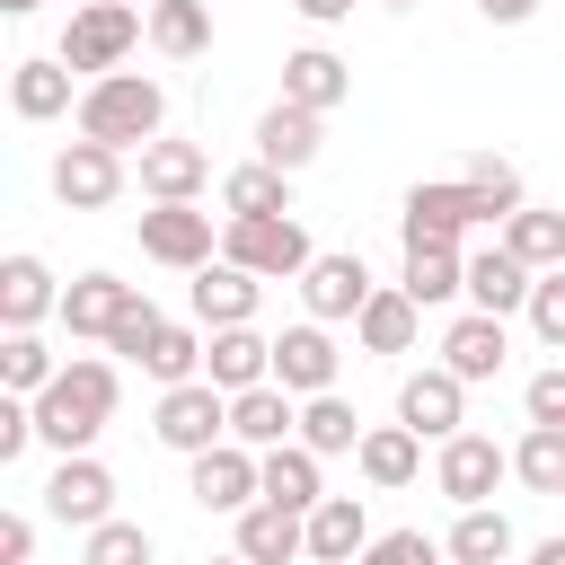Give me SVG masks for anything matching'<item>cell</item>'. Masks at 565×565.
Listing matches in <instances>:
<instances>
[{"instance_id": "cell-1", "label": "cell", "mask_w": 565, "mask_h": 565, "mask_svg": "<svg viewBox=\"0 0 565 565\" xmlns=\"http://www.w3.org/2000/svg\"><path fill=\"white\" fill-rule=\"evenodd\" d=\"M115 397H124V380H115V362L106 353H71L62 362V380L35 397V441H53L62 459H79L97 433H106V415H115Z\"/></svg>"}, {"instance_id": "cell-2", "label": "cell", "mask_w": 565, "mask_h": 565, "mask_svg": "<svg viewBox=\"0 0 565 565\" xmlns=\"http://www.w3.org/2000/svg\"><path fill=\"white\" fill-rule=\"evenodd\" d=\"M168 124V88L141 79V71H115V79H88L79 88V141H106V150H150Z\"/></svg>"}, {"instance_id": "cell-3", "label": "cell", "mask_w": 565, "mask_h": 565, "mask_svg": "<svg viewBox=\"0 0 565 565\" xmlns=\"http://www.w3.org/2000/svg\"><path fill=\"white\" fill-rule=\"evenodd\" d=\"M141 35H150V9L88 0V9H71V26H62V62H71V71H97V79H115V62H124Z\"/></svg>"}, {"instance_id": "cell-4", "label": "cell", "mask_w": 565, "mask_h": 565, "mask_svg": "<svg viewBox=\"0 0 565 565\" xmlns=\"http://www.w3.org/2000/svg\"><path fill=\"white\" fill-rule=\"evenodd\" d=\"M221 256L230 265H247L256 282H300L309 265H318V247H309V230L282 212V221H221Z\"/></svg>"}, {"instance_id": "cell-5", "label": "cell", "mask_w": 565, "mask_h": 565, "mask_svg": "<svg viewBox=\"0 0 565 565\" xmlns=\"http://www.w3.org/2000/svg\"><path fill=\"white\" fill-rule=\"evenodd\" d=\"M150 433H159L168 450H185V459H203V450H221V441H230V397H221L212 380H185V388H159V415H150Z\"/></svg>"}, {"instance_id": "cell-6", "label": "cell", "mask_w": 565, "mask_h": 565, "mask_svg": "<svg viewBox=\"0 0 565 565\" xmlns=\"http://www.w3.org/2000/svg\"><path fill=\"white\" fill-rule=\"evenodd\" d=\"M477 221H486V203L468 194V177H433V185L406 194L397 238H406V247H459V230H477Z\"/></svg>"}, {"instance_id": "cell-7", "label": "cell", "mask_w": 565, "mask_h": 565, "mask_svg": "<svg viewBox=\"0 0 565 565\" xmlns=\"http://www.w3.org/2000/svg\"><path fill=\"white\" fill-rule=\"evenodd\" d=\"M503 477H512V450H503L494 433H450V441H441V459H433V486H441L459 512H477Z\"/></svg>"}, {"instance_id": "cell-8", "label": "cell", "mask_w": 565, "mask_h": 565, "mask_svg": "<svg viewBox=\"0 0 565 565\" xmlns=\"http://www.w3.org/2000/svg\"><path fill=\"white\" fill-rule=\"evenodd\" d=\"M397 424H406V433H424V441L468 433V380H459V371H441V362L406 371V388H397Z\"/></svg>"}, {"instance_id": "cell-9", "label": "cell", "mask_w": 565, "mask_h": 565, "mask_svg": "<svg viewBox=\"0 0 565 565\" xmlns=\"http://www.w3.org/2000/svg\"><path fill=\"white\" fill-rule=\"evenodd\" d=\"M185 494H194L203 512H247V503H265V450H247V441L203 450L194 477H185Z\"/></svg>"}, {"instance_id": "cell-10", "label": "cell", "mask_w": 565, "mask_h": 565, "mask_svg": "<svg viewBox=\"0 0 565 565\" xmlns=\"http://www.w3.org/2000/svg\"><path fill=\"white\" fill-rule=\"evenodd\" d=\"M141 256H150V265H177V274H203V265H212V212H194V203H150V212H141Z\"/></svg>"}, {"instance_id": "cell-11", "label": "cell", "mask_w": 565, "mask_h": 565, "mask_svg": "<svg viewBox=\"0 0 565 565\" xmlns=\"http://www.w3.org/2000/svg\"><path fill=\"white\" fill-rule=\"evenodd\" d=\"M53 194H62V212H106V203L124 194V150L71 141V150L53 159Z\"/></svg>"}, {"instance_id": "cell-12", "label": "cell", "mask_w": 565, "mask_h": 565, "mask_svg": "<svg viewBox=\"0 0 565 565\" xmlns=\"http://www.w3.org/2000/svg\"><path fill=\"white\" fill-rule=\"evenodd\" d=\"M371 291H380V282H371V265H362L353 247H335V256H318V265L300 274V300H309L318 327H327V318H362Z\"/></svg>"}, {"instance_id": "cell-13", "label": "cell", "mask_w": 565, "mask_h": 565, "mask_svg": "<svg viewBox=\"0 0 565 565\" xmlns=\"http://www.w3.org/2000/svg\"><path fill=\"white\" fill-rule=\"evenodd\" d=\"M318 141H327V115H309V106H291V97H274V106L256 115V159L282 168V177H300V168L318 159Z\"/></svg>"}, {"instance_id": "cell-14", "label": "cell", "mask_w": 565, "mask_h": 565, "mask_svg": "<svg viewBox=\"0 0 565 565\" xmlns=\"http://www.w3.org/2000/svg\"><path fill=\"white\" fill-rule=\"evenodd\" d=\"M203 380H212L221 397L265 388V380H274V335H256V327H221V335L203 344Z\"/></svg>"}, {"instance_id": "cell-15", "label": "cell", "mask_w": 565, "mask_h": 565, "mask_svg": "<svg viewBox=\"0 0 565 565\" xmlns=\"http://www.w3.org/2000/svg\"><path fill=\"white\" fill-rule=\"evenodd\" d=\"M44 512L53 521H79V530H97V521H115V477L79 450V459H62L53 477H44Z\"/></svg>"}, {"instance_id": "cell-16", "label": "cell", "mask_w": 565, "mask_h": 565, "mask_svg": "<svg viewBox=\"0 0 565 565\" xmlns=\"http://www.w3.org/2000/svg\"><path fill=\"white\" fill-rule=\"evenodd\" d=\"M530 291H539V274L494 238V247H477L468 256V309H486V318H512V309H530Z\"/></svg>"}, {"instance_id": "cell-17", "label": "cell", "mask_w": 565, "mask_h": 565, "mask_svg": "<svg viewBox=\"0 0 565 565\" xmlns=\"http://www.w3.org/2000/svg\"><path fill=\"white\" fill-rule=\"evenodd\" d=\"M274 388H291V397H327L335 388V344H327L318 318L274 335Z\"/></svg>"}, {"instance_id": "cell-18", "label": "cell", "mask_w": 565, "mask_h": 565, "mask_svg": "<svg viewBox=\"0 0 565 565\" xmlns=\"http://www.w3.org/2000/svg\"><path fill=\"white\" fill-rule=\"evenodd\" d=\"M503 362H512V335H503V318L468 309V318H450V327H441V371H459V380H494Z\"/></svg>"}, {"instance_id": "cell-19", "label": "cell", "mask_w": 565, "mask_h": 565, "mask_svg": "<svg viewBox=\"0 0 565 565\" xmlns=\"http://www.w3.org/2000/svg\"><path fill=\"white\" fill-rule=\"evenodd\" d=\"M282 97L309 106V115H335V106L353 97V71H344L327 44H300V53H282Z\"/></svg>"}, {"instance_id": "cell-20", "label": "cell", "mask_w": 565, "mask_h": 565, "mask_svg": "<svg viewBox=\"0 0 565 565\" xmlns=\"http://www.w3.org/2000/svg\"><path fill=\"white\" fill-rule=\"evenodd\" d=\"M62 291H53V265L44 256H9L0 265V327L9 335H35V318H53Z\"/></svg>"}, {"instance_id": "cell-21", "label": "cell", "mask_w": 565, "mask_h": 565, "mask_svg": "<svg viewBox=\"0 0 565 565\" xmlns=\"http://www.w3.org/2000/svg\"><path fill=\"white\" fill-rule=\"evenodd\" d=\"M256 291H265V282H256L247 265L212 256V265L194 274V318H203L212 335H221V327H247V318H256Z\"/></svg>"}, {"instance_id": "cell-22", "label": "cell", "mask_w": 565, "mask_h": 565, "mask_svg": "<svg viewBox=\"0 0 565 565\" xmlns=\"http://www.w3.org/2000/svg\"><path fill=\"white\" fill-rule=\"evenodd\" d=\"M132 300H141V282H115V274H79V282L62 291V327L106 344V335L124 327V309H132Z\"/></svg>"}, {"instance_id": "cell-23", "label": "cell", "mask_w": 565, "mask_h": 565, "mask_svg": "<svg viewBox=\"0 0 565 565\" xmlns=\"http://www.w3.org/2000/svg\"><path fill=\"white\" fill-rule=\"evenodd\" d=\"M230 441H247V450H282V441H300V406H291V388H247V397H230Z\"/></svg>"}, {"instance_id": "cell-24", "label": "cell", "mask_w": 565, "mask_h": 565, "mask_svg": "<svg viewBox=\"0 0 565 565\" xmlns=\"http://www.w3.org/2000/svg\"><path fill=\"white\" fill-rule=\"evenodd\" d=\"M353 468H362V486L397 494V486H415V477H424V433H406V424H371V433H362V450H353Z\"/></svg>"}, {"instance_id": "cell-25", "label": "cell", "mask_w": 565, "mask_h": 565, "mask_svg": "<svg viewBox=\"0 0 565 565\" xmlns=\"http://www.w3.org/2000/svg\"><path fill=\"white\" fill-rule=\"evenodd\" d=\"M203 177H212L203 141H150V150H141V194H150V203H194Z\"/></svg>"}, {"instance_id": "cell-26", "label": "cell", "mask_w": 565, "mask_h": 565, "mask_svg": "<svg viewBox=\"0 0 565 565\" xmlns=\"http://www.w3.org/2000/svg\"><path fill=\"white\" fill-rule=\"evenodd\" d=\"M238 556L247 565H291V556H309V521L282 512V503H247L238 512Z\"/></svg>"}, {"instance_id": "cell-27", "label": "cell", "mask_w": 565, "mask_h": 565, "mask_svg": "<svg viewBox=\"0 0 565 565\" xmlns=\"http://www.w3.org/2000/svg\"><path fill=\"white\" fill-rule=\"evenodd\" d=\"M362 547H371L362 494H327V503L309 512V556H318V565H362Z\"/></svg>"}, {"instance_id": "cell-28", "label": "cell", "mask_w": 565, "mask_h": 565, "mask_svg": "<svg viewBox=\"0 0 565 565\" xmlns=\"http://www.w3.org/2000/svg\"><path fill=\"white\" fill-rule=\"evenodd\" d=\"M9 106H18V124H53V115L71 106V62H62V53L18 62V71H9Z\"/></svg>"}, {"instance_id": "cell-29", "label": "cell", "mask_w": 565, "mask_h": 565, "mask_svg": "<svg viewBox=\"0 0 565 565\" xmlns=\"http://www.w3.org/2000/svg\"><path fill=\"white\" fill-rule=\"evenodd\" d=\"M221 212H230V221H282V212H291V177L265 168V159H247V168L221 177Z\"/></svg>"}, {"instance_id": "cell-30", "label": "cell", "mask_w": 565, "mask_h": 565, "mask_svg": "<svg viewBox=\"0 0 565 565\" xmlns=\"http://www.w3.org/2000/svg\"><path fill=\"white\" fill-rule=\"evenodd\" d=\"M265 503H282V512H318L327 503V477H318V450H300V441H282V450H265Z\"/></svg>"}, {"instance_id": "cell-31", "label": "cell", "mask_w": 565, "mask_h": 565, "mask_svg": "<svg viewBox=\"0 0 565 565\" xmlns=\"http://www.w3.org/2000/svg\"><path fill=\"white\" fill-rule=\"evenodd\" d=\"M397 291H406L415 309H441V300H459V291H468V256H459V247H406Z\"/></svg>"}, {"instance_id": "cell-32", "label": "cell", "mask_w": 565, "mask_h": 565, "mask_svg": "<svg viewBox=\"0 0 565 565\" xmlns=\"http://www.w3.org/2000/svg\"><path fill=\"white\" fill-rule=\"evenodd\" d=\"M415 327H424V309H415V300H406L397 282H380V291H371V309L353 318L362 353H406V344H415Z\"/></svg>"}, {"instance_id": "cell-33", "label": "cell", "mask_w": 565, "mask_h": 565, "mask_svg": "<svg viewBox=\"0 0 565 565\" xmlns=\"http://www.w3.org/2000/svg\"><path fill=\"white\" fill-rule=\"evenodd\" d=\"M150 44H159L168 62L212 53V0H150Z\"/></svg>"}, {"instance_id": "cell-34", "label": "cell", "mask_w": 565, "mask_h": 565, "mask_svg": "<svg viewBox=\"0 0 565 565\" xmlns=\"http://www.w3.org/2000/svg\"><path fill=\"white\" fill-rule=\"evenodd\" d=\"M362 433H371V424H362L335 388H327V397H300V450L335 459V450H362Z\"/></svg>"}, {"instance_id": "cell-35", "label": "cell", "mask_w": 565, "mask_h": 565, "mask_svg": "<svg viewBox=\"0 0 565 565\" xmlns=\"http://www.w3.org/2000/svg\"><path fill=\"white\" fill-rule=\"evenodd\" d=\"M503 247H512L530 274H556V265H565V212H512V221H503Z\"/></svg>"}, {"instance_id": "cell-36", "label": "cell", "mask_w": 565, "mask_h": 565, "mask_svg": "<svg viewBox=\"0 0 565 565\" xmlns=\"http://www.w3.org/2000/svg\"><path fill=\"white\" fill-rule=\"evenodd\" d=\"M141 371H150L159 388H185V380H203V335L168 318V327L150 335V353H141Z\"/></svg>"}, {"instance_id": "cell-37", "label": "cell", "mask_w": 565, "mask_h": 565, "mask_svg": "<svg viewBox=\"0 0 565 565\" xmlns=\"http://www.w3.org/2000/svg\"><path fill=\"white\" fill-rule=\"evenodd\" d=\"M503 556H512V521H503L494 503L459 512V530H450V565H503Z\"/></svg>"}, {"instance_id": "cell-38", "label": "cell", "mask_w": 565, "mask_h": 565, "mask_svg": "<svg viewBox=\"0 0 565 565\" xmlns=\"http://www.w3.org/2000/svg\"><path fill=\"white\" fill-rule=\"evenodd\" d=\"M512 477H521L530 494H565V433H556V424H530L521 450H512Z\"/></svg>"}, {"instance_id": "cell-39", "label": "cell", "mask_w": 565, "mask_h": 565, "mask_svg": "<svg viewBox=\"0 0 565 565\" xmlns=\"http://www.w3.org/2000/svg\"><path fill=\"white\" fill-rule=\"evenodd\" d=\"M459 177H468V194L486 203V221H512V212H530V203H521V168H512V159L477 150V159H468Z\"/></svg>"}, {"instance_id": "cell-40", "label": "cell", "mask_w": 565, "mask_h": 565, "mask_svg": "<svg viewBox=\"0 0 565 565\" xmlns=\"http://www.w3.org/2000/svg\"><path fill=\"white\" fill-rule=\"evenodd\" d=\"M0 380H9V397H44V388L62 380V362H53L35 335H9V344H0Z\"/></svg>"}, {"instance_id": "cell-41", "label": "cell", "mask_w": 565, "mask_h": 565, "mask_svg": "<svg viewBox=\"0 0 565 565\" xmlns=\"http://www.w3.org/2000/svg\"><path fill=\"white\" fill-rule=\"evenodd\" d=\"M150 556H159V547H150V530H141V521H97L79 565H150Z\"/></svg>"}, {"instance_id": "cell-42", "label": "cell", "mask_w": 565, "mask_h": 565, "mask_svg": "<svg viewBox=\"0 0 565 565\" xmlns=\"http://www.w3.org/2000/svg\"><path fill=\"white\" fill-rule=\"evenodd\" d=\"M530 327H539V344H565V265L539 274V291H530Z\"/></svg>"}, {"instance_id": "cell-43", "label": "cell", "mask_w": 565, "mask_h": 565, "mask_svg": "<svg viewBox=\"0 0 565 565\" xmlns=\"http://www.w3.org/2000/svg\"><path fill=\"white\" fill-rule=\"evenodd\" d=\"M362 565H441V547H433L424 530H388V539L362 547Z\"/></svg>"}, {"instance_id": "cell-44", "label": "cell", "mask_w": 565, "mask_h": 565, "mask_svg": "<svg viewBox=\"0 0 565 565\" xmlns=\"http://www.w3.org/2000/svg\"><path fill=\"white\" fill-rule=\"evenodd\" d=\"M159 327H168V318H159V309H150V300H132V309H124V327H115V335H106V353H124V362H141V353H150V335H159Z\"/></svg>"}, {"instance_id": "cell-45", "label": "cell", "mask_w": 565, "mask_h": 565, "mask_svg": "<svg viewBox=\"0 0 565 565\" xmlns=\"http://www.w3.org/2000/svg\"><path fill=\"white\" fill-rule=\"evenodd\" d=\"M521 406H530V424H556V433H565V362H547V371L521 388Z\"/></svg>"}, {"instance_id": "cell-46", "label": "cell", "mask_w": 565, "mask_h": 565, "mask_svg": "<svg viewBox=\"0 0 565 565\" xmlns=\"http://www.w3.org/2000/svg\"><path fill=\"white\" fill-rule=\"evenodd\" d=\"M26 441H35V397H0V468L26 459Z\"/></svg>"}, {"instance_id": "cell-47", "label": "cell", "mask_w": 565, "mask_h": 565, "mask_svg": "<svg viewBox=\"0 0 565 565\" xmlns=\"http://www.w3.org/2000/svg\"><path fill=\"white\" fill-rule=\"evenodd\" d=\"M0 565H35V521L26 512H0Z\"/></svg>"}, {"instance_id": "cell-48", "label": "cell", "mask_w": 565, "mask_h": 565, "mask_svg": "<svg viewBox=\"0 0 565 565\" xmlns=\"http://www.w3.org/2000/svg\"><path fill=\"white\" fill-rule=\"evenodd\" d=\"M530 9H539V0H477V18H486V26H521Z\"/></svg>"}, {"instance_id": "cell-49", "label": "cell", "mask_w": 565, "mask_h": 565, "mask_svg": "<svg viewBox=\"0 0 565 565\" xmlns=\"http://www.w3.org/2000/svg\"><path fill=\"white\" fill-rule=\"evenodd\" d=\"M309 26H335V18H353V0H291Z\"/></svg>"}, {"instance_id": "cell-50", "label": "cell", "mask_w": 565, "mask_h": 565, "mask_svg": "<svg viewBox=\"0 0 565 565\" xmlns=\"http://www.w3.org/2000/svg\"><path fill=\"white\" fill-rule=\"evenodd\" d=\"M530 565H565V539H539V547H530Z\"/></svg>"}, {"instance_id": "cell-51", "label": "cell", "mask_w": 565, "mask_h": 565, "mask_svg": "<svg viewBox=\"0 0 565 565\" xmlns=\"http://www.w3.org/2000/svg\"><path fill=\"white\" fill-rule=\"evenodd\" d=\"M0 9H9V18H26V9H35V0H0Z\"/></svg>"}, {"instance_id": "cell-52", "label": "cell", "mask_w": 565, "mask_h": 565, "mask_svg": "<svg viewBox=\"0 0 565 565\" xmlns=\"http://www.w3.org/2000/svg\"><path fill=\"white\" fill-rule=\"evenodd\" d=\"M212 565H247V556H212Z\"/></svg>"}, {"instance_id": "cell-53", "label": "cell", "mask_w": 565, "mask_h": 565, "mask_svg": "<svg viewBox=\"0 0 565 565\" xmlns=\"http://www.w3.org/2000/svg\"><path fill=\"white\" fill-rule=\"evenodd\" d=\"M388 9H406V0H388Z\"/></svg>"}]
</instances>
